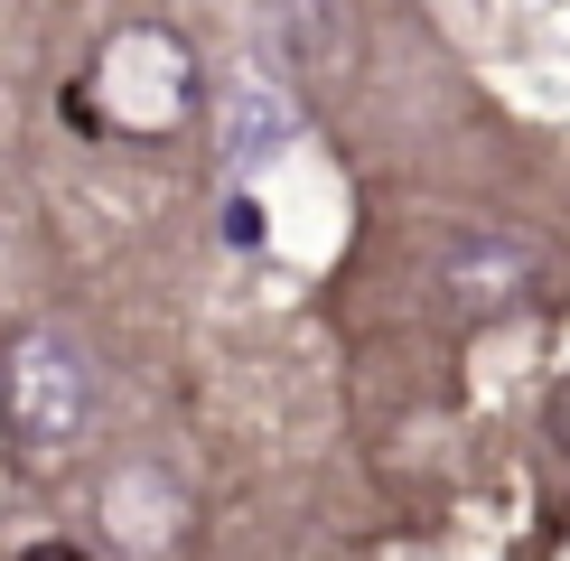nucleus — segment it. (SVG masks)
<instances>
[{
  "label": "nucleus",
  "mask_w": 570,
  "mask_h": 561,
  "mask_svg": "<svg viewBox=\"0 0 570 561\" xmlns=\"http://www.w3.org/2000/svg\"><path fill=\"white\" fill-rule=\"evenodd\" d=\"M178 533H187V486L159 459H131V468H112V478H104V543L169 552Z\"/></svg>",
  "instance_id": "3"
},
{
  "label": "nucleus",
  "mask_w": 570,
  "mask_h": 561,
  "mask_svg": "<svg viewBox=\"0 0 570 561\" xmlns=\"http://www.w3.org/2000/svg\"><path fill=\"white\" fill-rule=\"evenodd\" d=\"M533 280V253L514 244V234H468L459 253H449V291L468 299V309H495V299H514Z\"/></svg>",
  "instance_id": "5"
},
{
  "label": "nucleus",
  "mask_w": 570,
  "mask_h": 561,
  "mask_svg": "<svg viewBox=\"0 0 570 561\" xmlns=\"http://www.w3.org/2000/svg\"><path fill=\"white\" fill-rule=\"evenodd\" d=\"M0 421H10L19 459H66L94 421V365L57 327H19L0 346Z\"/></svg>",
  "instance_id": "2"
},
{
  "label": "nucleus",
  "mask_w": 570,
  "mask_h": 561,
  "mask_svg": "<svg viewBox=\"0 0 570 561\" xmlns=\"http://www.w3.org/2000/svg\"><path fill=\"white\" fill-rule=\"evenodd\" d=\"M197 94H206V76H197V57H187V38L131 19V29H112L104 47H94L76 104L104 131H122V140H178L187 122H197Z\"/></svg>",
  "instance_id": "1"
},
{
  "label": "nucleus",
  "mask_w": 570,
  "mask_h": 561,
  "mask_svg": "<svg viewBox=\"0 0 570 561\" xmlns=\"http://www.w3.org/2000/svg\"><path fill=\"white\" fill-rule=\"evenodd\" d=\"M216 140H225V169H263V159H281V140H291V94H281L272 76H234L225 104H216Z\"/></svg>",
  "instance_id": "4"
}]
</instances>
